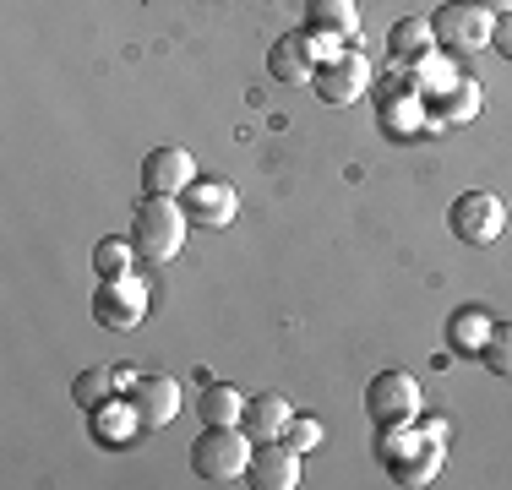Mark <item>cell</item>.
Masks as SVG:
<instances>
[{
	"mask_svg": "<svg viewBox=\"0 0 512 490\" xmlns=\"http://www.w3.org/2000/svg\"><path fill=\"white\" fill-rule=\"evenodd\" d=\"M197 180V158L186 147H153L142 158V196H180Z\"/></svg>",
	"mask_w": 512,
	"mask_h": 490,
	"instance_id": "obj_13",
	"label": "cell"
},
{
	"mask_svg": "<svg viewBox=\"0 0 512 490\" xmlns=\"http://www.w3.org/2000/svg\"><path fill=\"white\" fill-rule=\"evenodd\" d=\"M316 49H311V33H284V39H273V49H267V71H273V82H289V88H300V82L316 77Z\"/></svg>",
	"mask_w": 512,
	"mask_h": 490,
	"instance_id": "obj_15",
	"label": "cell"
},
{
	"mask_svg": "<svg viewBox=\"0 0 512 490\" xmlns=\"http://www.w3.org/2000/svg\"><path fill=\"white\" fill-rule=\"evenodd\" d=\"M491 327H496V322L480 311V305H463L453 322H447V343H453L458 354H480L485 338H491Z\"/></svg>",
	"mask_w": 512,
	"mask_h": 490,
	"instance_id": "obj_22",
	"label": "cell"
},
{
	"mask_svg": "<svg viewBox=\"0 0 512 490\" xmlns=\"http://www.w3.org/2000/svg\"><path fill=\"white\" fill-rule=\"evenodd\" d=\"M137 240H120V235H109L93 245V267H99V278H120V273H137Z\"/></svg>",
	"mask_w": 512,
	"mask_h": 490,
	"instance_id": "obj_23",
	"label": "cell"
},
{
	"mask_svg": "<svg viewBox=\"0 0 512 490\" xmlns=\"http://www.w3.org/2000/svg\"><path fill=\"white\" fill-rule=\"evenodd\" d=\"M480 360H485V371H491V376L512 382V322H496V327H491V338H485Z\"/></svg>",
	"mask_w": 512,
	"mask_h": 490,
	"instance_id": "obj_24",
	"label": "cell"
},
{
	"mask_svg": "<svg viewBox=\"0 0 512 490\" xmlns=\"http://www.w3.org/2000/svg\"><path fill=\"white\" fill-rule=\"evenodd\" d=\"M93 420V436H99V447H131V441L142 436V420H137V409H131V398L120 403V398H109V403H99V409L88 414Z\"/></svg>",
	"mask_w": 512,
	"mask_h": 490,
	"instance_id": "obj_17",
	"label": "cell"
},
{
	"mask_svg": "<svg viewBox=\"0 0 512 490\" xmlns=\"http://www.w3.org/2000/svg\"><path fill=\"white\" fill-rule=\"evenodd\" d=\"M284 441H289L295 452L322 447V420H316V414H295V420H289V431H284Z\"/></svg>",
	"mask_w": 512,
	"mask_h": 490,
	"instance_id": "obj_25",
	"label": "cell"
},
{
	"mask_svg": "<svg viewBox=\"0 0 512 490\" xmlns=\"http://www.w3.org/2000/svg\"><path fill=\"white\" fill-rule=\"evenodd\" d=\"M251 485L256 490H295L300 485V452L289 441H262L251 452Z\"/></svg>",
	"mask_w": 512,
	"mask_h": 490,
	"instance_id": "obj_16",
	"label": "cell"
},
{
	"mask_svg": "<svg viewBox=\"0 0 512 490\" xmlns=\"http://www.w3.org/2000/svg\"><path fill=\"white\" fill-rule=\"evenodd\" d=\"M126 398H131V409H137L142 431H164L180 414V382L175 376H137V382L126 387Z\"/></svg>",
	"mask_w": 512,
	"mask_h": 490,
	"instance_id": "obj_14",
	"label": "cell"
},
{
	"mask_svg": "<svg viewBox=\"0 0 512 490\" xmlns=\"http://www.w3.org/2000/svg\"><path fill=\"white\" fill-rule=\"evenodd\" d=\"M431 28H436V49H442V55H474V49H491L496 17L480 0H447L431 17Z\"/></svg>",
	"mask_w": 512,
	"mask_h": 490,
	"instance_id": "obj_5",
	"label": "cell"
},
{
	"mask_svg": "<svg viewBox=\"0 0 512 490\" xmlns=\"http://www.w3.org/2000/svg\"><path fill=\"white\" fill-rule=\"evenodd\" d=\"M376 458H382L393 485H431L442 474V458H447V420H425V431L393 425V431H382V441H376Z\"/></svg>",
	"mask_w": 512,
	"mask_h": 490,
	"instance_id": "obj_1",
	"label": "cell"
},
{
	"mask_svg": "<svg viewBox=\"0 0 512 490\" xmlns=\"http://www.w3.org/2000/svg\"><path fill=\"white\" fill-rule=\"evenodd\" d=\"M480 6L491 11V17H507V11H512V0H480Z\"/></svg>",
	"mask_w": 512,
	"mask_h": 490,
	"instance_id": "obj_27",
	"label": "cell"
},
{
	"mask_svg": "<svg viewBox=\"0 0 512 490\" xmlns=\"http://www.w3.org/2000/svg\"><path fill=\"white\" fill-rule=\"evenodd\" d=\"M420 409H425V392L409 371H382V376H371V387H365V420H371L376 431L414 425Z\"/></svg>",
	"mask_w": 512,
	"mask_h": 490,
	"instance_id": "obj_4",
	"label": "cell"
},
{
	"mask_svg": "<svg viewBox=\"0 0 512 490\" xmlns=\"http://www.w3.org/2000/svg\"><path fill=\"white\" fill-rule=\"evenodd\" d=\"M186 207L175 202V196H142L137 213H131V240H137L142 262H175L180 251H186Z\"/></svg>",
	"mask_w": 512,
	"mask_h": 490,
	"instance_id": "obj_2",
	"label": "cell"
},
{
	"mask_svg": "<svg viewBox=\"0 0 512 490\" xmlns=\"http://www.w3.org/2000/svg\"><path fill=\"white\" fill-rule=\"evenodd\" d=\"M376 120H382V131L387 137H398V142H409V137H420V131H431L425 126V104H420V88L409 82V71L393 60V71L382 77V109H376Z\"/></svg>",
	"mask_w": 512,
	"mask_h": 490,
	"instance_id": "obj_10",
	"label": "cell"
},
{
	"mask_svg": "<svg viewBox=\"0 0 512 490\" xmlns=\"http://www.w3.org/2000/svg\"><path fill=\"white\" fill-rule=\"evenodd\" d=\"M306 33H311L316 60L344 55L360 39V6L355 0H306Z\"/></svg>",
	"mask_w": 512,
	"mask_h": 490,
	"instance_id": "obj_9",
	"label": "cell"
},
{
	"mask_svg": "<svg viewBox=\"0 0 512 490\" xmlns=\"http://www.w3.org/2000/svg\"><path fill=\"white\" fill-rule=\"evenodd\" d=\"M137 382V371H115V365H99V371H82L77 382H71V398H77V409H99V403H109L120 387Z\"/></svg>",
	"mask_w": 512,
	"mask_h": 490,
	"instance_id": "obj_20",
	"label": "cell"
},
{
	"mask_svg": "<svg viewBox=\"0 0 512 490\" xmlns=\"http://www.w3.org/2000/svg\"><path fill=\"white\" fill-rule=\"evenodd\" d=\"M246 392L240 387H229V382H213L202 392V425H240L246 420Z\"/></svg>",
	"mask_w": 512,
	"mask_h": 490,
	"instance_id": "obj_21",
	"label": "cell"
},
{
	"mask_svg": "<svg viewBox=\"0 0 512 490\" xmlns=\"http://www.w3.org/2000/svg\"><path fill=\"white\" fill-rule=\"evenodd\" d=\"M316 98H322V104H355V98H365L376 88V71H371V60L360 55V49H344V55H333V60H322V66H316Z\"/></svg>",
	"mask_w": 512,
	"mask_h": 490,
	"instance_id": "obj_11",
	"label": "cell"
},
{
	"mask_svg": "<svg viewBox=\"0 0 512 490\" xmlns=\"http://www.w3.org/2000/svg\"><path fill=\"white\" fill-rule=\"evenodd\" d=\"M93 322L104 333H131V327L148 322V284L137 273L120 278H99V294H93Z\"/></svg>",
	"mask_w": 512,
	"mask_h": 490,
	"instance_id": "obj_7",
	"label": "cell"
},
{
	"mask_svg": "<svg viewBox=\"0 0 512 490\" xmlns=\"http://www.w3.org/2000/svg\"><path fill=\"white\" fill-rule=\"evenodd\" d=\"M447 229L463 245H496L507 235V202L496 191H463L453 207H447Z\"/></svg>",
	"mask_w": 512,
	"mask_h": 490,
	"instance_id": "obj_8",
	"label": "cell"
},
{
	"mask_svg": "<svg viewBox=\"0 0 512 490\" xmlns=\"http://www.w3.org/2000/svg\"><path fill=\"white\" fill-rule=\"evenodd\" d=\"M180 207H186V218L202 224V229H229L240 218V191L229 186V180H218V175H197L186 191H180Z\"/></svg>",
	"mask_w": 512,
	"mask_h": 490,
	"instance_id": "obj_12",
	"label": "cell"
},
{
	"mask_svg": "<svg viewBox=\"0 0 512 490\" xmlns=\"http://www.w3.org/2000/svg\"><path fill=\"white\" fill-rule=\"evenodd\" d=\"M289 420H295V409H289L278 392H262V398H251L246 403V436L262 447V441H284V431H289Z\"/></svg>",
	"mask_w": 512,
	"mask_h": 490,
	"instance_id": "obj_18",
	"label": "cell"
},
{
	"mask_svg": "<svg viewBox=\"0 0 512 490\" xmlns=\"http://www.w3.org/2000/svg\"><path fill=\"white\" fill-rule=\"evenodd\" d=\"M491 49H496V55H502V60H507V66H512V11H507V17H496V33H491Z\"/></svg>",
	"mask_w": 512,
	"mask_h": 490,
	"instance_id": "obj_26",
	"label": "cell"
},
{
	"mask_svg": "<svg viewBox=\"0 0 512 490\" xmlns=\"http://www.w3.org/2000/svg\"><path fill=\"white\" fill-rule=\"evenodd\" d=\"M420 104H425V126H431V137H447V131L469 126V120L480 115V82L447 71L442 82L420 88Z\"/></svg>",
	"mask_w": 512,
	"mask_h": 490,
	"instance_id": "obj_6",
	"label": "cell"
},
{
	"mask_svg": "<svg viewBox=\"0 0 512 490\" xmlns=\"http://www.w3.org/2000/svg\"><path fill=\"white\" fill-rule=\"evenodd\" d=\"M251 452L256 441L246 425H202V436L191 441V469L213 485H240L251 474Z\"/></svg>",
	"mask_w": 512,
	"mask_h": 490,
	"instance_id": "obj_3",
	"label": "cell"
},
{
	"mask_svg": "<svg viewBox=\"0 0 512 490\" xmlns=\"http://www.w3.org/2000/svg\"><path fill=\"white\" fill-rule=\"evenodd\" d=\"M387 49H393L398 66L431 60V55H436V28H431L425 17H404V22H393V33H387Z\"/></svg>",
	"mask_w": 512,
	"mask_h": 490,
	"instance_id": "obj_19",
	"label": "cell"
}]
</instances>
